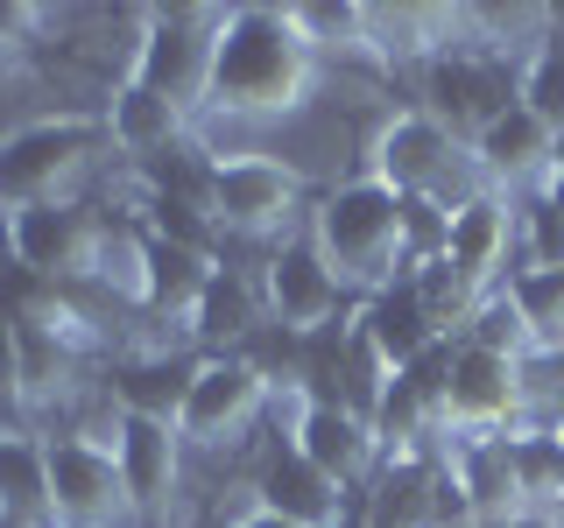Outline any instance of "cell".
<instances>
[{"instance_id":"f1b7e54d","label":"cell","mask_w":564,"mask_h":528,"mask_svg":"<svg viewBox=\"0 0 564 528\" xmlns=\"http://www.w3.org/2000/svg\"><path fill=\"white\" fill-rule=\"evenodd\" d=\"M234 528H296V521H282V515H269V507H247V515H240Z\"/></svg>"},{"instance_id":"7402d4cb","label":"cell","mask_w":564,"mask_h":528,"mask_svg":"<svg viewBox=\"0 0 564 528\" xmlns=\"http://www.w3.org/2000/svg\"><path fill=\"white\" fill-rule=\"evenodd\" d=\"M0 521L8 528H57V507H50V451L29 422H0Z\"/></svg>"},{"instance_id":"83f0119b","label":"cell","mask_w":564,"mask_h":528,"mask_svg":"<svg viewBox=\"0 0 564 528\" xmlns=\"http://www.w3.org/2000/svg\"><path fill=\"white\" fill-rule=\"evenodd\" d=\"M536 198H543V211H551V219L564 226V176H543V184H536Z\"/></svg>"},{"instance_id":"5bb4252c","label":"cell","mask_w":564,"mask_h":528,"mask_svg":"<svg viewBox=\"0 0 564 528\" xmlns=\"http://www.w3.org/2000/svg\"><path fill=\"white\" fill-rule=\"evenodd\" d=\"M296 458H311L317 472H325L332 486H346V493H360L367 480H375V465H381V437H375V422L367 416H352L339 409V402H304V395H290V437H282Z\"/></svg>"},{"instance_id":"8fae6325","label":"cell","mask_w":564,"mask_h":528,"mask_svg":"<svg viewBox=\"0 0 564 528\" xmlns=\"http://www.w3.org/2000/svg\"><path fill=\"white\" fill-rule=\"evenodd\" d=\"M473 163L466 141H458L437 113H423V106H402V113L381 120V134L367 141V176H381L388 190H402V198H437L452 205V169Z\"/></svg>"},{"instance_id":"6da1fadb","label":"cell","mask_w":564,"mask_h":528,"mask_svg":"<svg viewBox=\"0 0 564 528\" xmlns=\"http://www.w3.org/2000/svg\"><path fill=\"white\" fill-rule=\"evenodd\" d=\"M317 50L311 35L296 29L290 8H269V0H247V8L219 14V35H212V70H205V106L212 120H282L311 99L317 85Z\"/></svg>"},{"instance_id":"e0dca14e","label":"cell","mask_w":564,"mask_h":528,"mask_svg":"<svg viewBox=\"0 0 564 528\" xmlns=\"http://www.w3.org/2000/svg\"><path fill=\"white\" fill-rule=\"evenodd\" d=\"M551 148H557V134L543 128L522 99L508 106V113H494L487 128L466 141V155H473V169L487 176V190H508V198L551 176Z\"/></svg>"},{"instance_id":"4316f807","label":"cell","mask_w":564,"mask_h":528,"mask_svg":"<svg viewBox=\"0 0 564 528\" xmlns=\"http://www.w3.org/2000/svg\"><path fill=\"white\" fill-rule=\"evenodd\" d=\"M0 422H29V402H22V339H14V317H0Z\"/></svg>"},{"instance_id":"5b68a950","label":"cell","mask_w":564,"mask_h":528,"mask_svg":"<svg viewBox=\"0 0 564 528\" xmlns=\"http://www.w3.org/2000/svg\"><path fill=\"white\" fill-rule=\"evenodd\" d=\"M522 374L529 360L458 331L445 352V437H501L522 422Z\"/></svg>"},{"instance_id":"7a4b0ae2","label":"cell","mask_w":564,"mask_h":528,"mask_svg":"<svg viewBox=\"0 0 564 528\" xmlns=\"http://www.w3.org/2000/svg\"><path fill=\"white\" fill-rule=\"evenodd\" d=\"M311 240L332 261L339 289L352 304H367L375 289L402 282V190H388L381 176H346L311 205Z\"/></svg>"},{"instance_id":"8992f818","label":"cell","mask_w":564,"mask_h":528,"mask_svg":"<svg viewBox=\"0 0 564 528\" xmlns=\"http://www.w3.org/2000/svg\"><path fill=\"white\" fill-rule=\"evenodd\" d=\"M99 240H106V211H93L85 198H50V205H29V211H8V219H0L8 261L29 268L35 282H50V289L93 275Z\"/></svg>"},{"instance_id":"9a60e30c","label":"cell","mask_w":564,"mask_h":528,"mask_svg":"<svg viewBox=\"0 0 564 528\" xmlns=\"http://www.w3.org/2000/svg\"><path fill=\"white\" fill-rule=\"evenodd\" d=\"M184 430L155 416H120L113 422V458H120V480H128L134 515H163L184 486Z\"/></svg>"},{"instance_id":"d4e9b609","label":"cell","mask_w":564,"mask_h":528,"mask_svg":"<svg viewBox=\"0 0 564 528\" xmlns=\"http://www.w3.org/2000/svg\"><path fill=\"white\" fill-rule=\"evenodd\" d=\"M516 99L543 120L551 134H564V22L536 35V50L516 70Z\"/></svg>"},{"instance_id":"f546056e","label":"cell","mask_w":564,"mask_h":528,"mask_svg":"<svg viewBox=\"0 0 564 528\" xmlns=\"http://www.w3.org/2000/svg\"><path fill=\"white\" fill-rule=\"evenodd\" d=\"M339 528H367V515H360V493H352V507L339 515Z\"/></svg>"},{"instance_id":"4dcf8cb0","label":"cell","mask_w":564,"mask_h":528,"mask_svg":"<svg viewBox=\"0 0 564 528\" xmlns=\"http://www.w3.org/2000/svg\"><path fill=\"white\" fill-rule=\"evenodd\" d=\"M551 176H564V134H557V148H551Z\"/></svg>"},{"instance_id":"3957f363","label":"cell","mask_w":564,"mask_h":528,"mask_svg":"<svg viewBox=\"0 0 564 528\" xmlns=\"http://www.w3.org/2000/svg\"><path fill=\"white\" fill-rule=\"evenodd\" d=\"M113 148L99 113H57V120H29V128L0 134V219L50 198H70L85 169Z\"/></svg>"},{"instance_id":"30bf717a","label":"cell","mask_w":564,"mask_h":528,"mask_svg":"<svg viewBox=\"0 0 564 528\" xmlns=\"http://www.w3.org/2000/svg\"><path fill=\"white\" fill-rule=\"evenodd\" d=\"M261 310H269V324L296 331V339H311V331H332L352 317V296L339 289V275H332V261L317 254L311 226L290 240H275L269 254H261Z\"/></svg>"},{"instance_id":"484cf974","label":"cell","mask_w":564,"mask_h":528,"mask_svg":"<svg viewBox=\"0 0 564 528\" xmlns=\"http://www.w3.org/2000/svg\"><path fill=\"white\" fill-rule=\"evenodd\" d=\"M296 14V29L311 35V50L317 57H332V50H339V57H367V14L360 8H290Z\"/></svg>"},{"instance_id":"7c38bea8","label":"cell","mask_w":564,"mask_h":528,"mask_svg":"<svg viewBox=\"0 0 564 528\" xmlns=\"http://www.w3.org/2000/svg\"><path fill=\"white\" fill-rule=\"evenodd\" d=\"M269 402H275V387H269V374H261L247 352H205L176 430H184L191 451H226V444H240V437L269 416Z\"/></svg>"},{"instance_id":"ac0fdd59","label":"cell","mask_w":564,"mask_h":528,"mask_svg":"<svg viewBox=\"0 0 564 528\" xmlns=\"http://www.w3.org/2000/svg\"><path fill=\"white\" fill-rule=\"evenodd\" d=\"M352 324H360V339L381 352L388 374H402V366H416L423 352L445 345V324H437L431 304H423L416 275H402V282H388V289H375L367 304H352Z\"/></svg>"},{"instance_id":"277c9868","label":"cell","mask_w":564,"mask_h":528,"mask_svg":"<svg viewBox=\"0 0 564 528\" xmlns=\"http://www.w3.org/2000/svg\"><path fill=\"white\" fill-rule=\"evenodd\" d=\"M212 226L226 240H290L304 233L311 205H304V176H296L282 155L240 148V155H212V184H205Z\"/></svg>"},{"instance_id":"603a6c76","label":"cell","mask_w":564,"mask_h":528,"mask_svg":"<svg viewBox=\"0 0 564 528\" xmlns=\"http://www.w3.org/2000/svg\"><path fill=\"white\" fill-rule=\"evenodd\" d=\"M508 486L529 515H564V430L557 422H516L501 430Z\"/></svg>"},{"instance_id":"2e32d148","label":"cell","mask_w":564,"mask_h":528,"mask_svg":"<svg viewBox=\"0 0 564 528\" xmlns=\"http://www.w3.org/2000/svg\"><path fill=\"white\" fill-rule=\"evenodd\" d=\"M212 268H219V254H205V246H184L170 233H141V296H134V310L155 317V324H184L191 331Z\"/></svg>"},{"instance_id":"4fadbf2b","label":"cell","mask_w":564,"mask_h":528,"mask_svg":"<svg viewBox=\"0 0 564 528\" xmlns=\"http://www.w3.org/2000/svg\"><path fill=\"white\" fill-rule=\"evenodd\" d=\"M516 246H522V211H516L508 190H473L466 205H452L445 268L473 304H487V296L508 282V254H516Z\"/></svg>"},{"instance_id":"9c48e42d","label":"cell","mask_w":564,"mask_h":528,"mask_svg":"<svg viewBox=\"0 0 564 528\" xmlns=\"http://www.w3.org/2000/svg\"><path fill=\"white\" fill-rule=\"evenodd\" d=\"M50 451V507H57V528H134V501L128 480H120V458L113 444L85 430H57L43 437Z\"/></svg>"},{"instance_id":"44dd1931","label":"cell","mask_w":564,"mask_h":528,"mask_svg":"<svg viewBox=\"0 0 564 528\" xmlns=\"http://www.w3.org/2000/svg\"><path fill=\"white\" fill-rule=\"evenodd\" d=\"M198 360L205 352H134V360H120L113 374L99 387L113 395L120 416H155V422H176L191 402V381H198Z\"/></svg>"},{"instance_id":"52a82bcc","label":"cell","mask_w":564,"mask_h":528,"mask_svg":"<svg viewBox=\"0 0 564 528\" xmlns=\"http://www.w3.org/2000/svg\"><path fill=\"white\" fill-rule=\"evenodd\" d=\"M226 8H141V35L128 78H141L149 92L176 99L184 113L205 106V70H212V35H219Z\"/></svg>"},{"instance_id":"ba28073f","label":"cell","mask_w":564,"mask_h":528,"mask_svg":"<svg viewBox=\"0 0 564 528\" xmlns=\"http://www.w3.org/2000/svg\"><path fill=\"white\" fill-rule=\"evenodd\" d=\"M516 70L522 64H508L494 43L458 35L452 50H437V57L423 64V113H437L458 141H473L494 113L516 106Z\"/></svg>"},{"instance_id":"d6986e66","label":"cell","mask_w":564,"mask_h":528,"mask_svg":"<svg viewBox=\"0 0 564 528\" xmlns=\"http://www.w3.org/2000/svg\"><path fill=\"white\" fill-rule=\"evenodd\" d=\"M99 120H106V141H113L128 163H163V155L184 148V134H191V113H184V106L163 99V92H149L141 78H128V70L113 78Z\"/></svg>"},{"instance_id":"cb8c5ba5","label":"cell","mask_w":564,"mask_h":528,"mask_svg":"<svg viewBox=\"0 0 564 528\" xmlns=\"http://www.w3.org/2000/svg\"><path fill=\"white\" fill-rule=\"evenodd\" d=\"M501 296L522 317L529 352H564V268H516L501 282Z\"/></svg>"},{"instance_id":"ffe728a7","label":"cell","mask_w":564,"mask_h":528,"mask_svg":"<svg viewBox=\"0 0 564 528\" xmlns=\"http://www.w3.org/2000/svg\"><path fill=\"white\" fill-rule=\"evenodd\" d=\"M247 493H254V507H269V515L296 521V528H339V515L352 507V493L332 486L325 472H317L311 458H296L290 444H275L269 458H261V472H254Z\"/></svg>"}]
</instances>
